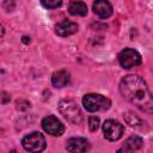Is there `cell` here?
Masks as SVG:
<instances>
[{
  "label": "cell",
  "instance_id": "obj_5",
  "mask_svg": "<svg viewBox=\"0 0 153 153\" xmlns=\"http://www.w3.org/2000/svg\"><path fill=\"white\" fill-rule=\"evenodd\" d=\"M124 131V127L115 120H106L103 124V134L104 137L109 141H117L122 137Z\"/></svg>",
  "mask_w": 153,
  "mask_h": 153
},
{
  "label": "cell",
  "instance_id": "obj_18",
  "mask_svg": "<svg viewBox=\"0 0 153 153\" xmlns=\"http://www.w3.org/2000/svg\"><path fill=\"white\" fill-rule=\"evenodd\" d=\"M0 72H1V71H0Z\"/></svg>",
  "mask_w": 153,
  "mask_h": 153
},
{
  "label": "cell",
  "instance_id": "obj_9",
  "mask_svg": "<svg viewBox=\"0 0 153 153\" xmlns=\"http://www.w3.org/2000/svg\"><path fill=\"white\" fill-rule=\"evenodd\" d=\"M78 31V24L71 20H62L56 24L55 32L61 37H67L71 35H74Z\"/></svg>",
  "mask_w": 153,
  "mask_h": 153
},
{
  "label": "cell",
  "instance_id": "obj_14",
  "mask_svg": "<svg viewBox=\"0 0 153 153\" xmlns=\"http://www.w3.org/2000/svg\"><path fill=\"white\" fill-rule=\"evenodd\" d=\"M41 4L45 7V8H57L62 5V0H41Z\"/></svg>",
  "mask_w": 153,
  "mask_h": 153
},
{
  "label": "cell",
  "instance_id": "obj_1",
  "mask_svg": "<svg viewBox=\"0 0 153 153\" xmlns=\"http://www.w3.org/2000/svg\"><path fill=\"white\" fill-rule=\"evenodd\" d=\"M120 91L124 99L148 114L153 110L152 94L146 81L135 74L126 75L120 82Z\"/></svg>",
  "mask_w": 153,
  "mask_h": 153
},
{
  "label": "cell",
  "instance_id": "obj_2",
  "mask_svg": "<svg viewBox=\"0 0 153 153\" xmlns=\"http://www.w3.org/2000/svg\"><path fill=\"white\" fill-rule=\"evenodd\" d=\"M57 106H59V111L69 122L74 124H80L82 122V112L73 99H62Z\"/></svg>",
  "mask_w": 153,
  "mask_h": 153
},
{
  "label": "cell",
  "instance_id": "obj_7",
  "mask_svg": "<svg viewBox=\"0 0 153 153\" xmlns=\"http://www.w3.org/2000/svg\"><path fill=\"white\" fill-rule=\"evenodd\" d=\"M42 128L44 129L45 133L53 135V136H60L65 131V126L62 122L55 117V116H47L42 120Z\"/></svg>",
  "mask_w": 153,
  "mask_h": 153
},
{
  "label": "cell",
  "instance_id": "obj_17",
  "mask_svg": "<svg viewBox=\"0 0 153 153\" xmlns=\"http://www.w3.org/2000/svg\"><path fill=\"white\" fill-rule=\"evenodd\" d=\"M4 31H5V30H4V26H2L1 24H0V37H1L2 35H4Z\"/></svg>",
  "mask_w": 153,
  "mask_h": 153
},
{
  "label": "cell",
  "instance_id": "obj_11",
  "mask_svg": "<svg viewBox=\"0 0 153 153\" xmlns=\"http://www.w3.org/2000/svg\"><path fill=\"white\" fill-rule=\"evenodd\" d=\"M71 82V74L67 72V71H57L55 72L53 75H51V84L57 87V88H61V87H65L67 86L68 84Z\"/></svg>",
  "mask_w": 153,
  "mask_h": 153
},
{
  "label": "cell",
  "instance_id": "obj_6",
  "mask_svg": "<svg viewBox=\"0 0 153 153\" xmlns=\"http://www.w3.org/2000/svg\"><path fill=\"white\" fill-rule=\"evenodd\" d=\"M118 61L123 68H133L141 63V55L136 50L127 48L118 54Z\"/></svg>",
  "mask_w": 153,
  "mask_h": 153
},
{
  "label": "cell",
  "instance_id": "obj_10",
  "mask_svg": "<svg viewBox=\"0 0 153 153\" xmlns=\"http://www.w3.org/2000/svg\"><path fill=\"white\" fill-rule=\"evenodd\" d=\"M93 12L102 19H106L112 14V6L108 0H96L93 2Z\"/></svg>",
  "mask_w": 153,
  "mask_h": 153
},
{
  "label": "cell",
  "instance_id": "obj_4",
  "mask_svg": "<svg viewBox=\"0 0 153 153\" xmlns=\"http://www.w3.org/2000/svg\"><path fill=\"white\" fill-rule=\"evenodd\" d=\"M22 145L27 152H42L45 148V139L41 133L33 131L23 137Z\"/></svg>",
  "mask_w": 153,
  "mask_h": 153
},
{
  "label": "cell",
  "instance_id": "obj_13",
  "mask_svg": "<svg viewBox=\"0 0 153 153\" xmlns=\"http://www.w3.org/2000/svg\"><path fill=\"white\" fill-rule=\"evenodd\" d=\"M68 11L72 16H80V17H84L87 14V6L85 2L82 1H73L69 7H68Z\"/></svg>",
  "mask_w": 153,
  "mask_h": 153
},
{
  "label": "cell",
  "instance_id": "obj_12",
  "mask_svg": "<svg viewBox=\"0 0 153 153\" xmlns=\"http://www.w3.org/2000/svg\"><path fill=\"white\" fill-rule=\"evenodd\" d=\"M141 147H142V139L139 136H130L124 141L122 148H120L118 152H122V151L123 152H133V151L140 149Z\"/></svg>",
  "mask_w": 153,
  "mask_h": 153
},
{
  "label": "cell",
  "instance_id": "obj_15",
  "mask_svg": "<svg viewBox=\"0 0 153 153\" xmlns=\"http://www.w3.org/2000/svg\"><path fill=\"white\" fill-rule=\"evenodd\" d=\"M126 121L130 127H139V124L142 123V121L139 117H136V116H134L131 114H127L126 115Z\"/></svg>",
  "mask_w": 153,
  "mask_h": 153
},
{
  "label": "cell",
  "instance_id": "obj_16",
  "mask_svg": "<svg viewBox=\"0 0 153 153\" xmlns=\"http://www.w3.org/2000/svg\"><path fill=\"white\" fill-rule=\"evenodd\" d=\"M87 124H88V128L91 131H96L99 128V118L96 116H91V117H88Z\"/></svg>",
  "mask_w": 153,
  "mask_h": 153
},
{
  "label": "cell",
  "instance_id": "obj_3",
  "mask_svg": "<svg viewBox=\"0 0 153 153\" xmlns=\"http://www.w3.org/2000/svg\"><path fill=\"white\" fill-rule=\"evenodd\" d=\"M84 108L90 112L96 111H104L108 110L111 105V102L109 98L98 94V93H88L82 98Z\"/></svg>",
  "mask_w": 153,
  "mask_h": 153
},
{
  "label": "cell",
  "instance_id": "obj_8",
  "mask_svg": "<svg viewBox=\"0 0 153 153\" xmlns=\"http://www.w3.org/2000/svg\"><path fill=\"white\" fill-rule=\"evenodd\" d=\"M66 149L68 152H73V153L86 152L90 149V143L84 137H71L66 142Z\"/></svg>",
  "mask_w": 153,
  "mask_h": 153
}]
</instances>
